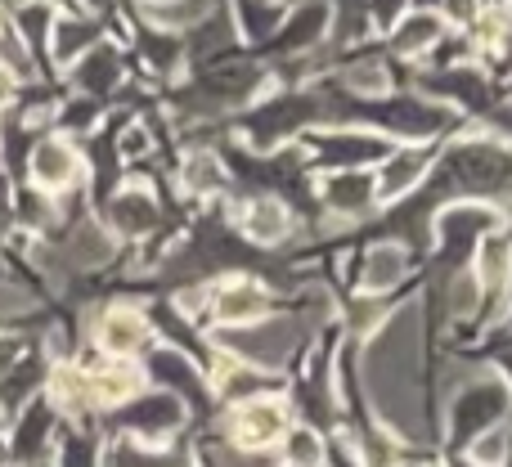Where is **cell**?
<instances>
[{
	"instance_id": "22",
	"label": "cell",
	"mask_w": 512,
	"mask_h": 467,
	"mask_svg": "<svg viewBox=\"0 0 512 467\" xmlns=\"http://www.w3.org/2000/svg\"><path fill=\"white\" fill-rule=\"evenodd\" d=\"M292 459H297V463H315L319 459L315 436H297V441H292Z\"/></svg>"
},
{
	"instance_id": "15",
	"label": "cell",
	"mask_w": 512,
	"mask_h": 467,
	"mask_svg": "<svg viewBox=\"0 0 512 467\" xmlns=\"http://www.w3.org/2000/svg\"><path fill=\"white\" fill-rule=\"evenodd\" d=\"M86 23H59L54 27V45H59V54H77L81 45L90 41V32H81Z\"/></svg>"
},
{
	"instance_id": "13",
	"label": "cell",
	"mask_w": 512,
	"mask_h": 467,
	"mask_svg": "<svg viewBox=\"0 0 512 467\" xmlns=\"http://www.w3.org/2000/svg\"><path fill=\"white\" fill-rule=\"evenodd\" d=\"M212 5L216 0H176V5H149V14L158 18V23H194V18H203Z\"/></svg>"
},
{
	"instance_id": "3",
	"label": "cell",
	"mask_w": 512,
	"mask_h": 467,
	"mask_svg": "<svg viewBox=\"0 0 512 467\" xmlns=\"http://www.w3.org/2000/svg\"><path fill=\"white\" fill-rule=\"evenodd\" d=\"M144 337H149V324H144L140 310H108V315L99 319V342H104V351H113V355L140 351Z\"/></svg>"
},
{
	"instance_id": "12",
	"label": "cell",
	"mask_w": 512,
	"mask_h": 467,
	"mask_svg": "<svg viewBox=\"0 0 512 467\" xmlns=\"http://www.w3.org/2000/svg\"><path fill=\"white\" fill-rule=\"evenodd\" d=\"M283 207L279 203H256L252 216H248V234L252 238H279L283 234Z\"/></svg>"
},
{
	"instance_id": "1",
	"label": "cell",
	"mask_w": 512,
	"mask_h": 467,
	"mask_svg": "<svg viewBox=\"0 0 512 467\" xmlns=\"http://www.w3.org/2000/svg\"><path fill=\"white\" fill-rule=\"evenodd\" d=\"M283 427H288V414H283L279 400H252L234 414V441L248 445V450H261V445L279 441Z\"/></svg>"
},
{
	"instance_id": "16",
	"label": "cell",
	"mask_w": 512,
	"mask_h": 467,
	"mask_svg": "<svg viewBox=\"0 0 512 467\" xmlns=\"http://www.w3.org/2000/svg\"><path fill=\"white\" fill-rule=\"evenodd\" d=\"M185 180L194 189H212L221 176H216V162L212 158H194V162H189V171H185Z\"/></svg>"
},
{
	"instance_id": "21",
	"label": "cell",
	"mask_w": 512,
	"mask_h": 467,
	"mask_svg": "<svg viewBox=\"0 0 512 467\" xmlns=\"http://www.w3.org/2000/svg\"><path fill=\"white\" fill-rule=\"evenodd\" d=\"M499 454H504V436H486V441H477L472 459L477 463H499Z\"/></svg>"
},
{
	"instance_id": "14",
	"label": "cell",
	"mask_w": 512,
	"mask_h": 467,
	"mask_svg": "<svg viewBox=\"0 0 512 467\" xmlns=\"http://www.w3.org/2000/svg\"><path fill=\"white\" fill-rule=\"evenodd\" d=\"M436 32H441V27H436V18L432 14H418V18H409V23L400 27L396 45H400V50H423L427 41H436Z\"/></svg>"
},
{
	"instance_id": "19",
	"label": "cell",
	"mask_w": 512,
	"mask_h": 467,
	"mask_svg": "<svg viewBox=\"0 0 512 467\" xmlns=\"http://www.w3.org/2000/svg\"><path fill=\"white\" fill-rule=\"evenodd\" d=\"M23 310H27V292L14 288V283H0V319L23 315Z\"/></svg>"
},
{
	"instance_id": "4",
	"label": "cell",
	"mask_w": 512,
	"mask_h": 467,
	"mask_svg": "<svg viewBox=\"0 0 512 467\" xmlns=\"http://www.w3.org/2000/svg\"><path fill=\"white\" fill-rule=\"evenodd\" d=\"M216 315L225 324H256L265 315V292L256 283H230L221 292V301H216Z\"/></svg>"
},
{
	"instance_id": "18",
	"label": "cell",
	"mask_w": 512,
	"mask_h": 467,
	"mask_svg": "<svg viewBox=\"0 0 512 467\" xmlns=\"http://www.w3.org/2000/svg\"><path fill=\"white\" fill-rule=\"evenodd\" d=\"M454 301V315H472V306H477V279H459L450 292Z\"/></svg>"
},
{
	"instance_id": "9",
	"label": "cell",
	"mask_w": 512,
	"mask_h": 467,
	"mask_svg": "<svg viewBox=\"0 0 512 467\" xmlns=\"http://www.w3.org/2000/svg\"><path fill=\"white\" fill-rule=\"evenodd\" d=\"M423 176V153H400L396 162H391L387 171H382V180H378V189L382 194H405L409 185H414V180Z\"/></svg>"
},
{
	"instance_id": "8",
	"label": "cell",
	"mask_w": 512,
	"mask_h": 467,
	"mask_svg": "<svg viewBox=\"0 0 512 467\" xmlns=\"http://www.w3.org/2000/svg\"><path fill=\"white\" fill-rule=\"evenodd\" d=\"M108 252H113V243H108V234L95 230V225L77 230V234H72V243H68V261L72 265H99Z\"/></svg>"
},
{
	"instance_id": "17",
	"label": "cell",
	"mask_w": 512,
	"mask_h": 467,
	"mask_svg": "<svg viewBox=\"0 0 512 467\" xmlns=\"http://www.w3.org/2000/svg\"><path fill=\"white\" fill-rule=\"evenodd\" d=\"M504 270H508V247L495 238V243L486 247V256H481V274H486V279H499Z\"/></svg>"
},
{
	"instance_id": "7",
	"label": "cell",
	"mask_w": 512,
	"mask_h": 467,
	"mask_svg": "<svg viewBox=\"0 0 512 467\" xmlns=\"http://www.w3.org/2000/svg\"><path fill=\"white\" fill-rule=\"evenodd\" d=\"M135 387H140V378H135L131 369H108V373H95V378H90V396L104 400V405H117V400L135 396Z\"/></svg>"
},
{
	"instance_id": "2",
	"label": "cell",
	"mask_w": 512,
	"mask_h": 467,
	"mask_svg": "<svg viewBox=\"0 0 512 467\" xmlns=\"http://www.w3.org/2000/svg\"><path fill=\"white\" fill-rule=\"evenodd\" d=\"M32 180L41 189H68L77 180V153L63 140H41L32 149Z\"/></svg>"
},
{
	"instance_id": "20",
	"label": "cell",
	"mask_w": 512,
	"mask_h": 467,
	"mask_svg": "<svg viewBox=\"0 0 512 467\" xmlns=\"http://www.w3.org/2000/svg\"><path fill=\"white\" fill-rule=\"evenodd\" d=\"M346 81H351L355 90H387V77H382V68H351L346 72Z\"/></svg>"
},
{
	"instance_id": "11",
	"label": "cell",
	"mask_w": 512,
	"mask_h": 467,
	"mask_svg": "<svg viewBox=\"0 0 512 467\" xmlns=\"http://www.w3.org/2000/svg\"><path fill=\"white\" fill-rule=\"evenodd\" d=\"M54 400H59V409H68V414H77V409H86L95 396H90V382L81 378V373L59 369V373H54Z\"/></svg>"
},
{
	"instance_id": "5",
	"label": "cell",
	"mask_w": 512,
	"mask_h": 467,
	"mask_svg": "<svg viewBox=\"0 0 512 467\" xmlns=\"http://www.w3.org/2000/svg\"><path fill=\"white\" fill-rule=\"evenodd\" d=\"M234 346H239L243 355H252V360H261V364L265 360L279 364L292 346V324H270V328H261V333H243V337H234Z\"/></svg>"
},
{
	"instance_id": "10",
	"label": "cell",
	"mask_w": 512,
	"mask_h": 467,
	"mask_svg": "<svg viewBox=\"0 0 512 467\" xmlns=\"http://www.w3.org/2000/svg\"><path fill=\"white\" fill-rule=\"evenodd\" d=\"M113 221L135 234V230H149V225L158 221V212H153V203L144 194H122L113 203Z\"/></svg>"
},
{
	"instance_id": "6",
	"label": "cell",
	"mask_w": 512,
	"mask_h": 467,
	"mask_svg": "<svg viewBox=\"0 0 512 467\" xmlns=\"http://www.w3.org/2000/svg\"><path fill=\"white\" fill-rule=\"evenodd\" d=\"M400 274H405V252H400L396 243L373 247L369 265H364V283H369V288H391Z\"/></svg>"
}]
</instances>
